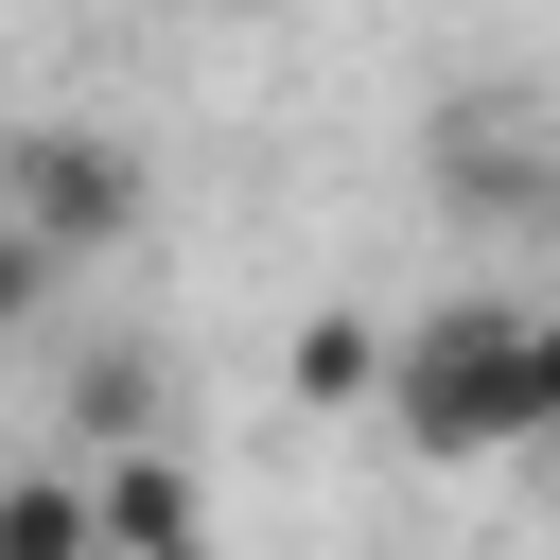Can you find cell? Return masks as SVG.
<instances>
[{
  "label": "cell",
  "mask_w": 560,
  "mask_h": 560,
  "mask_svg": "<svg viewBox=\"0 0 560 560\" xmlns=\"http://www.w3.org/2000/svg\"><path fill=\"white\" fill-rule=\"evenodd\" d=\"M0 560H105V525H88V472L52 455V472H0Z\"/></svg>",
  "instance_id": "5b68a950"
},
{
  "label": "cell",
  "mask_w": 560,
  "mask_h": 560,
  "mask_svg": "<svg viewBox=\"0 0 560 560\" xmlns=\"http://www.w3.org/2000/svg\"><path fill=\"white\" fill-rule=\"evenodd\" d=\"M0 228H35L52 262H105V245L158 228V158L122 122H18L0 140Z\"/></svg>",
  "instance_id": "7a4b0ae2"
},
{
  "label": "cell",
  "mask_w": 560,
  "mask_h": 560,
  "mask_svg": "<svg viewBox=\"0 0 560 560\" xmlns=\"http://www.w3.org/2000/svg\"><path fill=\"white\" fill-rule=\"evenodd\" d=\"M70 438H88V455H158V438H175V350H140V332L70 350Z\"/></svg>",
  "instance_id": "277c9868"
},
{
  "label": "cell",
  "mask_w": 560,
  "mask_h": 560,
  "mask_svg": "<svg viewBox=\"0 0 560 560\" xmlns=\"http://www.w3.org/2000/svg\"><path fill=\"white\" fill-rule=\"evenodd\" d=\"M88 525H105V560H210V490H192L175 438L158 455H88Z\"/></svg>",
  "instance_id": "3957f363"
},
{
  "label": "cell",
  "mask_w": 560,
  "mask_h": 560,
  "mask_svg": "<svg viewBox=\"0 0 560 560\" xmlns=\"http://www.w3.org/2000/svg\"><path fill=\"white\" fill-rule=\"evenodd\" d=\"M52 280H70V262H52V245H35V228H0V332H18V315H35V298H52Z\"/></svg>",
  "instance_id": "52a82bcc"
},
{
  "label": "cell",
  "mask_w": 560,
  "mask_h": 560,
  "mask_svg": "<svg viewBox=\"0 0 560 560\" xmlns=\"http://www.w3.org/2000/svg\"><path fill=\"white\" fill-rule=\"evenodd\" d=\"M158 18H192V0H158Z\"/></svg>",
  "instance_id": "9c48e42d"
},
{
  "label": "cell",
  "mask_w": 560,
  "mask_h": 560,
  "mask_svg": "<svg viewBox=\"0 0 560 560\" xmlns=\"http://www.w3.org/2000/svg\"><path fill=\"white\" fill-rule=\"evenodd\" d=\"M525 402H542V438H560V315H525Z\"/></svg>",
  "instance_id": "ba28073f"
},
{
  "label": "cell",
  "mask_w": 560,
  "mask_h": 560,
  "mask_svg": "<svg viewBox=\"0 0 560 560\" xmlns=\"http://www.w3.org/2000/svg\"><path fill=\"white\" fill-rule=\"evenodd\" d=\"M368 402H385V438L438 455V472L525 455V438H542V402H525V298H438V315H402Z\"/></svg>",
  "instance_id": "6da1fadb"
},
{
  "label": "cell",
  "mask_w": 560,
  "mask_h": 560,
  "mask_svg": "<svg viewBox=\"0 0 560 560\" xmlns=\"http://www.w3.org/2000/svg\"><path fill=\"white\" fill-rule=\"evenodd\" d=\"M368 385H385V332H368V315H315V332H298V402H332V420H350Z\"/></svg>",
  "instance_id": "8992f818"
}]
</instances>
